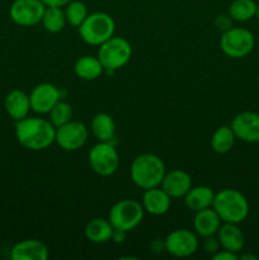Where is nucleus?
<instances>
[{"instance_id":"nucleus-1","label":"nucleus","mask_w":259,"mask_h":260,"mask_svg":"<svg viewBox=\"0 0 259 260\" xmlns=\"http://www.w3.org/2000/svg\"><path fill=\"white\" fill-rule=\"evenodd\" d=\"M15 136L23 147L40 151L55 142L56 127L48 119L25 117L15 123Z\"/></svg>"},{"instance_id":"nucleus-2","label":"nucleus","mask_w":259,"mask_h":260,"mask_svg":"<svg viewBox=\"0 0 259 260\" xmlns=\"http://www.w3.org/2000/svg\"><path fill=\"white\" fill-rule=\"evenodd\" d=\"M165 173L164 161L155 154L139 155L134 159L130 169L134 184L144 190L160 187Z\"/></svg>"},{"instance_id":"nucleus-3","label":"nucleus","mask_w":259,"mask_h":260,"mask_svg":"<svg viewBox=\"0 0 259 260\" xmlns=\"http://www.w3.org/2000/svg\"><path fill=\"white\" fill-rule=\"evenodd\" d=\"M212 208L220 216L222 222L239 223L246 220L249 215V203L245 196L238 189L226 188L215 194Z\"/></svg>"},{"instance_id":"nucleus-4","label":"nucleus","mask_w":259,"mask_h":260,"mask_svg":"<svg viewBox=\"0 0 259 260\" xmlns=\"http://www.w3.org/2000/svg\"><path fill=\"white\" fill-rule=\"evenodd\" d=\"M81 40L90 46H101L114 36L116 22L104 12L88 14L80 27H78Z\"/></svg>"},{"instance_id":"nucleus-5","label":"nucleus","mask_w":259,"mask_h":260,"mask_svg":"<svg viewBox=\"0 0 259 260\" xmlns=\"http://www.w3.org/2000/svg\"><path fill=\"white\" fill-rule=\"evenodd\" d=\"M131 56L132 47L128 41L123 37L113 36L99 46L96 57L103 65L104 71L112 74L126 66L128 61L131 60Z\"/></svg>"},{"instance_id":"nucleus-6","label":"nucleus","mask_w":259,"mask_h":260,"mask_svg":"<svg viewBox=\"0 0 259 260\" xmlns=\"http://www.w3.org/2000/svg\"><path fill=\"white\" fill-rule=\"evenodd\" d=\"M144 213L145 210L139 201L126 198L112 206L108 213V220L113 229L128 233L141 223Z\"/></svg>"},{"instance_id":"nucleus-7","label":"nucleus","mask_w":259,"mask_h":260,"mask_svg":"<svg viewBox=\"0 0 259 260\" xmlns=\"http://www.w3.org/2000/svg\"><path fill=\"white\" fill-rule=\"evenodd\" d=\"M255 46L254 35L246 28L231 27L222 32L220 38L221 51L231 58L246 57Z\"/></svg>"},{"instance_id":"nucleus-8","label":"nucleus","mask_w":259,"mask_h":260,"mask_svg":"<svg viewBox=\"0 0 259 260\" xmlns=\"http://www.w3.org/2000/svg\"><path fill=\"white\" fill-rule=\"evenodd\" d=\"M88 161L95 174L101 177H109L118 169L119 155L112 142L99 141L89 151Z\"/></svg>"},{"instance_id":"nucleus-9","label":"nucleus","mask_w":259,"mask_h":260,"mask_svg":"<svg viewBox=\"0 0 259 260\" xmlns=\"http://www.w3.org/2000/svg\"><path fill=\"white\" fill-rule=\"evenodd\" d=\"M88 135V127L83 122L71 119L56 128L55 142L65 151H76L86 144Z\"/></svg>"},{"instance_id":"nucleus-10","label":"nucleus","mask_w":259,"mask_h":260,"mask_svg":"<svg viewBox=\"0 0 259 260\" xmlns=\"http://www.w3.org/2000/svg\"><path fill=\"white\" fill-rule=\"evenodd\" d=\"M165 250L175 258H188L198 250L197 235L187 229H178L168 234L164 240Z\"/></svg>"},{"instance_id":"nucleus-11","label":"nucleus","mask_w":259,"mask_h":260,"mask_svg":"<svg viewBox=\"0 0 259 260\" xmlns=\"http://www.w3.org/2000/svg\"><path fill=\"white\" fill-rule=\"evenodd\" d=\"M46 5L41 0H14L9 14L13 22L22 27H33L41 23Z\"/></svg>"},{"instance_id":"nucleus-12","label":"nucleus","mask_w":259,"mask_h":260,"mask_svg":"<svg viewBox=\"0 0 259 260\" xmlns=\"http://www.w3.org/2000/svg\"><path fill=\"white\" fill-rule=\"evenodd\" d=\"M230 126L236 139L246 144L259 142V114L255 112H240L234 117Z\"/></svg>"},{"instance_id":"nucleus-13","label":"nucleus","mask_w":259,"mask_h":260,"mask_svg":"<svg viewBox=\"0 0 259 260\" xmlns=\"http://www.w3.org/2000/svg\"><path fill=\"white\" fill-rule=\"evenodd\" d=\"M60 90L51 83L38 84L29 94L30 108L38 114H47L60 101Z\"/></svg>"},{"instance_id":"nucleus-14","label":"nucleus","mask_w":259,"mask_h":260,"mask_svg":"<svg viewBox=\"0 0 259 260\" xmlns=\"http://www.w3.org/2000/svg\"><path fill=\"white\" fill-rule=\"evenodd\" d=\"M160 187L172 198H182L192 188V178L184 170L175 169L165 173Z\"/></svg>"},{"instance_id":"nucleus-15","label":"nucleus","mask_w":259,"mask_h":260,"mask_svg":"<svg viewBox=\"0 0 259 260\" xmlns=\"http://www.w3.org/2000/svg\"><path fill=\"white\" fill-rule=\"evenodd\" d=\"M141 205L145 212L152 216H163L170 210L172 197L161 187L150 188L145 190Z\"/></svg>"},{"instance_id":"nucleus-16","label":"nucleus","mask_w":259,"mask_h":260,"mask_svg":"<svg viewBox=\"0 0 259 260\" xmlns=\"http://www.w3.org/2000/svg\"><path fill=\"white\" fill-rule=\"evenodd\" d=\"M10 258L13 260H46L48 258V248L42 241L28 239L13 246Z\"/></svg>"},{"instance_id":"nucleus-17","label":"nucleus","mask_w":259,"mask_h":260,"mask_svg":"<svg viewBox=\"0 0 259 260\" xmlns=\"http://www.w3.org/2000/svg\"><path fill=\"white\" fill-rule=\"evenodd\" d=\"M220 246L233 253H240L245 245V236L236 223L223 222L217 231Z\"/></svg>"},{"instance_id":"nucleus-18","label":"nucleus","mask_w":259,"mask_h":260,"mask_svg":"<svg viewBox=\"0 0 259 260\" xmlns=\"http://www.w3.org/2000/svg\"><path fill=\"white\" fill-rule=\"evenodd\" d=\"M221 222L222 221L217 212L212 207H210L196 212L193 226L198 235H201L202 238H207V236H215L217 234Z\"/></svg>"},{"instance_id":"nucleus-19","label":"nucleus","mask_w":259,"mask_h":260,"mask_svg":"<svg viewBox=\"0 0 259 260\" xmlns=\"http://www.w3.org/2000/svg\"><path fill=\"white\" fill-rule=\"evenodd\" d=\"M4 107L7 113L12 117L14 121H20V119L28 117L30 108L29 95L22 90H12L4 101Z\"/></svg>"},{"instance_id":"nucleus-20","label":"nucleus","mask_w":259,"mask_h":260,"mask_svg":"<svg viewBox=\"0 0 259 260\" xmlns=\"http://www.w3.org/2000/svg\"><path fill=\"white\" fill-rule=\"evenodd\" d=\"M215 194L216 193L206 185L192 187L184 196V203L188 210L198 212V211L205 210V208L212 207Z\"/></svg>"},{"instance_id":"nucleus-21","label":"nucleus","mask_w":259,"mask_h":260,"mask_svg":"<svg viewBox=\"0 0 259 260\" xmlns=\"http://www.w3.org/2000/svg\"><path fill=\"white\" fill-rule=\"evenodd\" d=\"M90 129L98 141L112 142L116 135V122L108 113H98L91 119Z\"/></svg>"},{"instance_id":"nucleus-22","label":"nucleus","mask_w":259,"mask_h":260,"mask_svg":"<svg viewBox=\"0 0 259 260\" xmlns=\"http://www.w3.org/2000/svg\"><path fill=\"white\" fill-rule=\"evenodd\" d=\"M113 230L114 229L112 223L109 222V220L93 218L85 225L84 234H85V238L91 243L103 244L111 240Z\"/></svg>"},{"instance_id":"nucleus-23","label":"nucleus","mask_w":259,"mask_h":260,"mask_svg":"<svg viewBox=\"0 0 259 260\" xmlns=\"http://www.w3.org/2000/svg\"><path fill=\"white\" fill-rule=\"evenodd\" d=\"M74 73L83 80H95L104 73V68L98 57L83 56L76 60L74 65Z\"/></svg>"},{"instance_id":"nucleus-24","label":"nucleus","mask_w":259,"mask_h":260,"mask_svg":"<svg viewBox=\"0 0 259 260\" xmlns=\"http://www.w3.org/2000/svg\"><path fill=\"white\" fill-rule=\"evenodd\" d=\"M235 141L236 136L231 126H220L213 132L212 139H211V147L217 154H228L234 147Z\"/></svg>"},{"instance_id":"nucleus-25","label":"nucleus","mask_w":259,"mask_h":260,"mask_svg":"<svg viewBox=\"0 0 259 260\" xmlns=\"http://www.w3.org/2000/svg\"><path fill=\"white\" fill-rule=\"evenodd\" d=\"M41 23H42L43 28H45L47 32H61V30L65 28L66 23H68L65 10L60 7H46Z\"/></svg>"},{"instance_id":"nucleus-26","label":"nucleus","mask_w":259,"mask_h":260,"mask_svg":"<svg viewBox=\"0 0 259 260\" xmlns=\"http://www.w3.org/2000/svg\"><path fill=\"white\" fill-rule=\"evenodd\" d=\"M256 4L254 0H234L229 7V15L236 22H248L255 18Z\"/></svg>"},{"instance_id":"nucleus-27","label":"nucleus","mask_w":259,"mask_h":260,"mask_svg":"<svg viewBox=\"0 0 259 260\" xmlns=\"http://www.w3.org/2000/svg\"><path fill=\"white\" fill-rule=\"evenodd\" d=\"M65 15L66 20L70 25L73 27H80L81 23L85 20V18L88 17V8L80 0H71L69 4L65 5Z\"/></svg>"},{"instance_id":"nucleus-28","label":"nucleus","mask_w":259,"mask_h":260,"mask_svg":"<svg viewBox=\"0 0 259 260\" xmlns=\"http://www.w3.org/2000/svg\"><path fill=\"white\" fill-rule=\"evenodd\" d=\"M48 116H50L51 123L57 128V127L62 126V124L71 121V118H73V108L66 102L58 101L52 107V109L48 112Z\"/></svg>"},{"instance_id":"nucleus-29","label":"nucleus","mask_w":259,"mask_h":260,"mask_svg":"<svg viewBox=\"0 0 259 260\" xmlns=\"http://www.w3.org/2000/svg\"><path fill=\"white\" fill-rule=\"evenodd\" d=\"M205 243H203V248H205V250L207 251L208 254H215L216 251L220 250V241H218V239L213 238L212 236H207V238H205Z\"/></svg>"},{"instance_id":"nucleus-30","label":"nucleus","mask_w":259,"mask_h":260,"mask_svg":"<svg viewBox=\"0 0 259 260\" xmlns=\"http://www.w3.org/2000/svg\"><path fill=\"white\" fill-rule=\"evenodd\" d=\"M213 260H238L239 255L236 253H233V251H229L222 249V250L216 251L212 255Z\"/></svg>"},{"instance_id":"nucleus-31","label":"nucleus","mask_w":259,"mask_h":260,"mask_svg":"<svg viewBox=\"0 0 259 260\" xmlns=\"http://www.w3.org/2000/svg\"><path fill=\"white\" fill-rule=\"evenodd\" d=\"M231 20L233 19H231L230 15H218L217 19H216V27H217V29L225 32L229 28H231Z\"/></svg>"},{"instance_id":"nucleus-32","label":"nucleus","mask_w":259,"mask_h":260,"mask_svg":"<svg viewBox=\"0 0 259 260\" xmlns=\"http://www.w3.org/2000/svg\"><path fill=\"white\" fill-rule=\"evenodd\" d=\"M126 235H127L126 231L116 230V229H114L113 234H112V239H111V240H113L116 244L123 243L124 239H126Z\"/></svg>"},{"instance_id":"nucleus-33","label":"nucleus","mask_w":259,"mask_h":260,"mask_svg":"<svg viewBox=\"0 0 259 260\" xmlns=\"http://www.w3.org/2000/svg\"><path fill=\"white\" fill-rule=\"evenodd\" d=\"M46 7H65L66 4L71 2V0H41Z\"/></svg>"},{"instance_id":"nucleus-34","label":"nucleus","mask_w":259,"mask_h":260,"mask_svg":"<svg viewBox=\"0 0 259 260\" xmlns=\"http://www.w3.org/2000/svg\"><path fill=\"white\" fill-rule=\"evenodd\" d=\"M239 258H240L241 260H256L258 259V256L256 255H254V254H243V255L241 256H239Z\"/></svg>"},{"instance_id":"nucleus-35","label":"nucleus","mask_w":259,"mask_h":260,"mask_svg":"<svg viewBox=\"0 0 259 260\" xmlns=\"http://www.w3.org/2000/svg\"><path fill=\"white\" fill-rule=\"evenodd\" d=\"M255 18H256V19H258V22H259V4H258V8H256V14H255Z\"/></svg>"}]
</instances>
